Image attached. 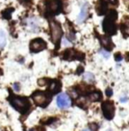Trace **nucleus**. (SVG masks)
Listing matches in <instances>:
<instances>
[{
  "label": "nucleus",
  "mask_w": 129,
  "mask_h": 131,
  "mask_svg": "<svg viewBox=\"0 0 129 131\" xmlns=\"http://www.w3.org/2000/svg\"><path fill=\"white\" fill-rule=\"evenodd\" d=\"M9 101L13 108H15L18 112L21 114H26L29 111V108L31 106L29 100L25 97H20V96H13L9 98Z\"/></svg>",
  "instance_id": "1"
},
{
  "label": "nucleus",
  "mask_w": 129,
  "mask_h": 131,
  "mask_svg": "<svg viewBox=\"0 0 129 131\" xmlns=\"http://www.w3.org/2000/svg\"><path fill=\"white\" fill-rule=\"evenodd\" d=\"M100 41L101 44L104 46V48H105L106 50L110 51L113 48V43H112L110 38H109L108 36H100Z\"/></svg>",
  "instance_id": "12"
},
{
  "label": "nucleus",
  "mask_w": 129,
  "mask_h": 131,
  "mask_svg": "<svg viewBox=\"0 0 129 131\" xmlns=\"http://www.w3.org/2000/svg\"><path fill=\"white\" fill-rule=\"evenodd\" d=\"M31 98L33 99L36 106H41V107H46L51 101V94L48 91L47 92L36 91L32 94Z\"/></svg>",
  "instance_id": "3"
},
{
  "label": "nucleus",
  "mask_w": 129,
  "mask_h": 131,
  "mask_svg": "<svg viewBox=\"0 0 129 131\" xmlns=\"http://www.w3.org/2000/svg\"><path fill=\"white\" fill-rule=\"evenodd\" d=\"M13 12V8H11V9H6L5 12L3 13V17H4V19H10L11 18V14Z\"/></svg>",
  "instance_id": "18"
},
{
  "label": "nucleus",
  "mask_w": 129,
  "mask_h": 131,
  "mask_svg": "<svg viewBox=\"0 0 129 131\" xmlns=\"http://www.w3.org/2000/svg\"><path fill=\"white\" fill-rule=\"evenodd\" d=\"M127 100V98L126 97H123V98H120V101L121 102H126Z\"/></svg>",
  "instance_id": "26"
},
{
  "label": "nucleus",
  "mask_w": 129,
  "mask_h": 131,
  "mask_svg": "<svg viewBox=\"0 0 129 131\" xmlns=\"http://www.w3.org/2000/svg\"><path fill=\"white\" fill-rule=\"evenodd\" d=\"M84 79H85L86 81L92 83V82L95 81V76L92 73H90V72H86L85 75H84Z\"/></svg>",
  "instance_id": "17"
},
{
  "label": "nucleus",
  "mask_w": 129,
  "mask_h": 131,
  "mask_svg": "<svg viewBox=\"0 0 129 131\" xmlns=\"http://www.w3.org/2000/svg\"><path fill=\"white\" fill-rule=\"evenodd\" d=\"M83 131H89V130H88V129H84Z\"/></svg>",
  "instance_id": "30"
},
{
  "label": "nucleus",
  "mask_w": 129,
  "mask_h": 131,
  "mask_svg": "<svg viewBox=\"0 0 129 131\" xmlns=\"http://www.w3.org/2000/svg\"><path fill=\"white\" fill-rule=\"evenodd\" d=\"M126 60H127V61H129V53L126 54Z\"/></svg>",
  "instance_id": "28"
},
{
  "label": "nucleus",
  "mask_w": 129,
  "mask_h": 131,
  "mask_svg": "<svg viewBox=\"0 0 129 131\" xmlns=\"http://www.w3.org/2000/svg\"><path fill=\"white\" fill-rule=\"evenodd\" d=\"M110 2H112V3H114V2H116L117 0H109Z\"/></svg>",
  "instance_id": "29"
},
{
  "label": "nucleus",
  "mask_w": 129,
  "mask_h": 131,
  "mask_svg": "<svg viewBox=\"0 0 129 131\" xmlns=\"http://www.w3.org/2000/svg\"><path fill=\"white\" fill-rule=\"evenodd\" d=\"M27 25L29 29L32 32H37L39 29V25H38V20L35 18H29L27 20Z\"/></svg>",
  "instance_id": "14"
},
{
  "label": "nucleus",
  "mask_w": 129,
  "mask_h": 131,
  "mask_svg": "<svg viewBox=\"0 0 129 131\" xmlns=\"http://www.w3.org/2000/svg\"><path fill=\"white\" fill-rule=\"evenodd\" d=\"M47 48V44L46 42L43 41L41 38H37V39H35L33 41H31L29 44V49L31 52L33 53H37V52H40L42 50L45 49Z\"/></svg>",
  "instance_id": "7"
},
{
  "label": "nucleus",
  "mask_w": 129,
  "mask_h": 131,
  "mask_svg": "<svg viewBox=\"0 0 129 131\" xmlns=\"http://www.w3.org/2000/svg\"><path fill=\"white\" fill-rule=\"evenodd\" d=\"M89 127H90V128H91V130H93V131L97 130V128H98V126L96 123H91L89 125Z\"/></svg>",
  "instance_id": "21"
},
{
  "label": "nucleus",
  "mask_w": 129,
  "mask_h": 131,
  "mask_svg": "<svg viewBox=\"0 0 129 131\" xmlns=\"http://www.w3.org/2000/svg\"><path fill=\"white\" fill-rule=\"evenodd\" d=\"M108 131H112V130H108Z\"/></svg>",
  "instance_id": "31"
},
{
  "label": "nucleus",
  "mask_w": 129,
  "mask_h": 131,
  "mask_svg": "<svg viewBox=\"0 0 129 131\" xmlns=\"http://www.w3.org/2000/svg\"><path fill=\"white\" fill-rule=\"evenodd\" d=\"M83 70H83V68H82L81 66H80V67L78 68L77 72H76V73H77V74H79V75H80V74H81L82 72H83Z\"/></svg>",
  "instance_id": "25"
},
{
  "label": "nucleus",
  "mask_w": 129,
  "mask_h": 131,
  "mask_svg": "<svg viewBox=\"0 0 129 131\" xmlns=\"http://www.w3.org/2000/svg\"><path fill=\"white\" fill-rule=\"evenodd\" d=\"M88 100L90 101H99L102 100V92H92L90 94H88Z\"/></svg>",
  "instance_id": "15"
},
{
  "label": "nucleus",
  "mask_w": 129,
  "mask_h": 131,
  "mask_svg": "<svg viewBox=\"0 0 129 131\" xmlns=\"http://www.w3.org/2000/svg\"><path fill=\"white\" fill-rule=\"evenodd\" d=\"M117 12L114 10L110 11L106 16V18L104 19V22H103V28H104V31L105 32L107 35H112L116 34L117 27H116V19H117Z\"/></svg>",
  "instance_id": "2"
},
{
  "label": "nucleus",
  "mask_w": 129,
  "mask_h": 131,
  "mask_svg": "<svg viewBox=\"0 0 129 131\" xmlns=\"http://www.w3.org/2000/svg\"><path fill=\"white\" fill-rule=\"evenodd\" d=\"M115 58H116V61L117 62H119L122 60V56L120 54H117V55H115Z\"/></svg>",
  "instance_id": "23"
},
{
  "label": "nucleus",
  "mask_w": 129,
  "mask_h": 131,
  "mask_svg": "<svg viewBox=\"0 0 129 131\" xmlns=\"http://www.w3.org/2000/svg\"><path fill=\"white\" fill-rule=\"evenodd\" d=\"M63 43H64V44H66V46H67L68 44H69V43H68V41H66V38H64V39L63 40Z\"/></svg>",
  "instance_id": "27"
},
{
  "label": "nucleus",
  "mask_w": 129,
  "mask_h": 131,
  "mask_svg": "<svg viewBox=\"0 0 129 131\" xmlns=\"http://www.w3.org/2000/svg\"><path fill=\"white\" fill-rule=\"evenodd\" d=\"M60 90H61V83L58 80H52L51 83H50V86L47 91L52 95L59 92Z\"/></svg>",
  "instance_id": "10"
},
{
  "label": "nucleus",
  "mask_w": 129,
  "mask_h": 131,
  "mask_svg": "<svg viewBox=\"0 0 129 131\" xmlns=\"http://www.w3.org/2000/svg\"><path fill=\"white\" fill-rule=\"evenodd\" d=\"M88 7L89 6H88V4L87 3V2L84 4L83 5H82L81 10H80V13L79 16H78V18H77L78 23H81V22H83L87 19L88 14Z\"/></svg>",
  "instance_id": "11"
},
{
  "label": "nucleus",
  "mask_w": 129,
  "mask_h": 131,
  "mask_svg": "<svg viewBox=\"0 0 129 131\" xmlns=\"http://www.w3.org/2000/svg\"><path fill=\"white\" fill-rule=\"evenodd\" d=\"M50 39H51V41L54 44H57L59 41L62 35H63L61 26L59 25L58 22L51 21L50 23Z\"/></svg>",
  "instance_id": "4"
},
{
  "label": "nucleus",
  "mask_w": 129,
  "mask_h": 131,
  "mask_svg": "<svg viewBox=\"0 0 129 131\" xmlns=\"http://www.w3.org/2000/svg\"><path fill=\"white\" fill-rule=\"evenodd\" d=\"M6 44V35L4 32V30H0V48H5Z\"/></svg>",
  "instance_id": "16"
},
{
  "label": "nucleus",
  "mask_w": 129,
  "mask_h": 131,
  "mask_svg": "<svg viewBox=\"0 0 129 131\" xmlns=\"http://www.w3.org/2000/svg\"><path fill=\"white\" fill-rule=\"evenodd\" d=\"M13 89H14L16 92H19L20 91V84L18 83H15L13 84Z\"/></svg>",
  "instance_id": "24"
},
{
  "label": "nucleus",
  "mask_w": 129,
  "mask_h": 131,
  "mask_svg": "<svg viewBox=\"0 0 129 131\" xmlns=\"http://www.w3.org/2000/svg\"><path fill=\"white\" fill-rule=\"evenodd\" d=\"M61 5L62 4L60 0H46V14H49L50 16L58 14L60 13V10H61Z\"/></svg>",
  "instance_id": "5"
},
{
  "label": "nucleus",
  "mask_w": 129,
  "mask_h": 131,
  "mask_svg": "<svg viewBox=\"0 0 129 131\" xmlns=\"http://www.w3.org/2000/svg\"><path fill=\"white\" fill-rule=\"evenodd\" d=\"M64 60H67V61H72V60H83L84 55L80 52H78L74 49H67L64 52Z\"/></svg>",
  "instance_id": "8"
},
{
  "label": "nucleus",
  "mask_w": 129,
  "mask_h": 131,
  "mask_svg": "<svg viewBox=\"0 0 129 131\" xmlns=\"http://www.w3.org/2000/svg\"><path fill=\"white\" fill-rule=\"evenodd\" d=\"M38 84H39L40 86L46 85V84H47V79H45V78H42V79H39V80H38Z\"/></svg>",
  "instance_id": "20"
},
{
  "label": "nucleus",
  "mask_w": 129,
  "mask_h": 131,
  "mask_svg": "<svg viewBox=\"0 0 129 131\" xmlns=\"http://www.w3.org/2000/svg\"><path fill=\"white\" fill-rule=\"evenodd\" d=\"M72 104L71 99L66 93H60L57 97V105L61 109L68 108Z\"/></svg>",
  "instance_id": "9"
},
{
  "label": "nucleus",
  "mask_w": 129,
  "mask_h": 131,
  "mask_svg": "<svg viewBox=\"0 0 129 131\" xmlns=\"http://www.w3.org/2000/svg\"><path fill=\"white\" fill-rule=\"evenodd\" d=\"M107 3L104 0H99L96 5V12L98 15H104L107 13Z\"/></svg>",
  "instance_id": "13"
},
{
  "label": "nucleus",
  "mask_w": 129,
  "mask_h": 131,
  "mask_svg": "<svg viewBox=\"0 0 129 131\" xmlns=\"http://www.w3.org/2000/svg\"><path fill=\"white\" fill-rule=\"evenodd\" d=\"M99 53L101 54V55H103V56H104V58H109V57H110V52H108V50L100 49Z\"/></svg>",
  "instance_id": "19"
},
{
  "label": "nucleus",
  "mask_w": 129,
  "mask_h": 131,
  "mask_svg": "<svg viewBox=\"0 0 129 131\" xmlns=\"http://www.w3.org/2000/svg\"><path fill=\"white\" fill-rule=\"evenodd\" d=\"M106 95L108 97H110L112 95V90L110 89V88H107V89H106Z\"/></svg>",
  "instance_id": "22"
},
{
  "label": "nucleus",
  "mask_w": 129,
  "mask_h": 131,
  "mask_svg": "<svg viewBox=\"0 0 129 131\" xmlns=\"http://www.w3.org/2000/svg\"><path fill=\"white\" fill-rule=\"evenodd\" d=\"M103 114L107 120H112L115 115V106L113 101L112 100H106L102 104Z\"/></svg>",
  "instance_id": "6"
}]
</instances>
